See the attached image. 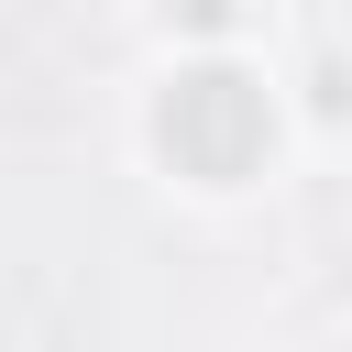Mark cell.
<instances>
[{
  "instance_id": "cell-1",
  "label": "cell",
  "mask_w": 352,
  "mask_h": 352,
  "mask_svg": "<svg viewBox=\"0 0 352 352\" xmlns=\"http://www.w3.org/2000/svg\"><path fill=\"white\" fill-rule=\"evenodd\" d=\"M132 154L165 198L242 209L286 187V165L308 154V121L286 66H264V44H165L154 77L132 88Z\"/></svg>"
}]
</instances>
